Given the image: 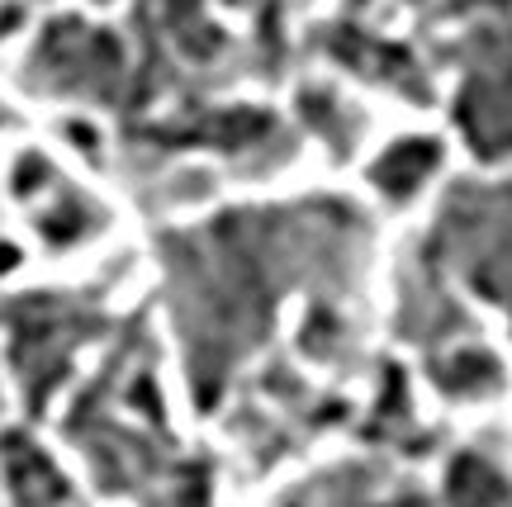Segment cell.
I'll return each mask as SVG.
<instances>
[{
  "instance_id": "obj_1",
  "label": "cell",
  "mask_w": 512,
  "mask_h": 507,
  "mask_svg": "<svg viewBox=\"0 0 512 507\" xmlns=\"http://www.w3.org/2000/svg\"><path fill=\"white\" fill-rule=\"evenodd\" d=\"M456 114L475 152L498 157L512 147V29L479 38L475 57L465 67Z\"/></svg>"
},
{
  "instance_id": "obj_2",
  "label": "cell",
  "mask_w": 512,
  "mask_h": 507,
  "mask_svg": "<svg viewBox=\"0 0 512 507\" xmlns=\"http://www.w3.org/2000/svg\"><path fill=\"white\" fill-rule=\"evenodd\" d=\"M86 313L76 304H62V299H29V304L15 308L10 318V332H15V365L19 380L29 384V394L43 399L62 370L72 365L76 346L86 342Z\"/></svg>"
},
{
  "instance_id": "obj_3",
  "label": "cell",
  "mask_w": 512,
  "mask_h": 507,
  "mask_svg": "<svg viewBox=\"0 0 512 507\" xmlns=\"http://www.w3.org/2000/svg\"><path fill=\"white\" fill-rule=\"evenodd\" d=\"M119 72L124 62H119L114 38L86 24H57L34 53V81L62 95H110Z\"/></svg>"
},
{
  "instance_id": "obj_4",
  "label": "cell",
  "mask_w": 512,
  "mask_h": 507,
  "mask_svg": "<svg viewBox=\"0 0 512 507\" xmlns=\"http://www.w3.org/2000/svg\"><path fill=\"white\" fill-rule=\"evenodd\" d=\"M441 242L470 261H484V285H494L512 266V181L503 190H460L446 209Z\"/></svg>"
},
{
  "instance_id": "obj_5",
  "label": "cell",
  "mask_w": 512,
  "mask_h": 507,
  "mask_svg": "<svg viewBox=\"0 0 512 507\" xmlns=\"http://www.w3.org/2000/svg\"><path fill=\"white\" fill-rule=\"evenodd\" d=\"M441 152L432 138H403V143H394L389 152H384L380 162H375V171H370V181H375V190H380L384 200H413L422 185H427V176L437 171Z\"/></svg>"
},
{
  "instance_id": "obj_6",
  "label": "cell",
  "mask_w": 512,
  "mask_h": 507,
  "mask_svg": "<svg viewBox=\"0 0 512 507\" xmlns=\"http://www.w3.org/2000/svg\"><path fill=\"white\" fill-rule=\"evenodd\" d=\"M5 465H10V484H15V503L19 507H67V493L57 484L53 465L34 451V446H10L5 455Z\"/></svg>"
},
{
  "instance_id": "obj_7",
  "label": "cell",
  "mask_w": 512,
  "mask_h": 507,
  "mask_svg": "<svg viewBox=\"0 0 512 507\" xmlns=\"http://www.w3.org/2000/svg\"><path fill=\"white\" fill-rule=\"evenodd\" d=\"M451 498H456V507H498L503 503V479L489 465L465 460L451 479Z\"/></svg>"
}]
</instances>
